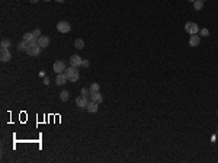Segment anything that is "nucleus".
<instances>
[{
	"mask_svg": "<svg viewBox=\"0 0 218 163\" xmlns=\"http://www.w3.org/2000/svg\"><path fill=\"white\" fill-rule=\"evenodd\" d=\"M67 74V79L70 82H77L79 80V77H80V73H79V67H74V66H70L68 68H66V72H64Z\"/></svg>",
	"mask_w": 218,
	"mask_h": 163,
	"instance_id": "1",
	"label": "nucleus"
},
{
	"mask_svg": "<svg viewBox=\"0 0 218 163\" xmlns=\"http://www.w3.org/2000/svg\"><path fill=\"white\" fill-rule=\"evenodd\" d=\"M41 50H42V48L38 45V42H29L28 48H26V53H28V55H31V57H37V55H39Z\"/></svg>",
	"mask_w": 218,
	"mask_h": 163,
	"instance_id": "2",
	"label": "nucleus"
},
{
	"mask_svg": "<svg viewBox=\"0 0 218 163\" xmlns=\"http://www.w3.org/2000/svg\"><path fill=\"white\" fill-rule=\"evenodd\" d=\"M57 31L58 32H61V34H68V32L71 31V26L67 20H61V22H58L57 24Z\"/></svg>",
	"mask_w": 218,
	"mask_h": 163,
	"instance_id": "3",
	"label": "nucleus"
},
{
	"mask_svg": "<svg viewBox=\"0 0 218 163\" xmlns=\"http://www.w3.org/2000/svg\"><path fill=\"white\" fill-rule=\"evenodd\" d=\"M185 31L188 32V34H190V35H195V34H198V32H199V26L195 24V22H186Z\"/></svg>",
	"mask_w": 218,
	"mask_h": 163,
	"instance_id": "4",
	"label": "nucleus"
},
{
	"mask_svg": "<svg viewBox=\"0 0 218 163\" xmlns=\"http://www.w3.org/2000/svg\"><path fill=\"white\" fill-rule=\"evenodd\" d=\"M66 63L61 61V60H58V61H55L54 64H52V70H54V73H57V74H60V73H64L66 72Z\"/></svg>",
	"mask_w": 218,
	"mask_h": 163,
	"instance_id": "5",
	"label": "nucleus"
},
{
	"mask_svg": "<svg viewBox=\"0 0 218 163\" xmlns=\"http://www.w3.org/2000/svg\"><path fill=\"white\" fill-rule=\"evenodd\" d=\"M87 104H89V96H77L76 98V105L79 106V108H86L87 106Z\"/></svg>",
	"mask_w": 218,
	"mask_h": 163,
	"instance_id": "6",
	"label": "nucleus"
},
{
	"mask_svg": "<svg viewBox=\"0 0 218 163\" xmlns=\"http://www.w3.org/2000/svg\"><path fill=\"white\" fill-rule=\"evenodd\" d=\"M0 60H2V63H7L10 60L9 48H0Z\"/></svg>",
	"mask_w": 218,
	"mask_h": 163,
	"instance_id": "7",
	"label": "nucleus"
},
{
	"mask_svg": "<svg viewBox=\"0 0 218 163\" xmlns=\"http://www.w3.org/2000/svg\"><path fill=\"white\" fill-rule=\"evenodd\" d=\"M90 101H95V102H98V104H100V102L103 101V95L100 93V90L90 92Z\"/></svg>",
	"mask_w": 218,
	"mask_h": 163,
	"instance_id": "8",
	"label": "nucleus"
},
{
	"mask_svg": "<svg viewBox=\"0 0 218 163\" xmlns=\"http://www.w3.org/2000/svg\"><path fill=\"white\" fill-rule=\"evenodd\" d=\"M37 42H38V45H39L41 48H47L48 45H50V38H48L47 35H41Z\"/></svg>",
	"mask_w": 218,
	"mask_h": 163,
	"instance_id": "9",
	"label": "nucleus"
},
{
	"mask_svg": "<svg viewBox=\"0 0 218 163\" xmlns=\"http://www.w3.org/2000/svg\"><path fill=\"white\" fill-rule=\"evenodd\" d=\"M83 58L80 55H71L70 57V66H74V67H80Z\"/></svg>",
	"mask_w": 218,
	"mask_h": 163,
	"instance_id": "10",
	"label": "nucleus"
},
{
	"mask_svg": "<svg viewBox=\"0 0 218 163\" xmlns=\"http://www.w3.org/2000/svg\"><path fill=\"white\" fill-rule=\"evenodd\" d=\"M86 109L89 111L90 114H96V112H98V109H99V106H98V102L89 101V104H87V106H86Z\"/></svg>",
	"mask_w": 218,
	"mask_h": 163,
	"instance_id": "11",
	"label": "nucleus"
},
{
	"mask_svg": "<svg viewBox=\"0 0 218 163\" xmlns=\"http://www.w3.org/2000/svg\"><path fill=\"white\" fill-rule=\"evenodd\" d=\"M199 42H201V38H199L198 34L190 35V38H189V47H198Z\"/></svg>",
	"mask_w": 218,
	"mask_h": 163,
	"instance_id": "12",
	"label": "nucleus"
},
{
	"mask_svg": "<svg viewBox=\"0 0 218 163\" xmlns=\"http://www.w3.org/2000/svg\"><path fill=\"white\" fill-rule=\"evenodd\" d=\"M67 80H68V79H67V74H66V73H60V74H57L55 83H57L58 86H63V85H64Z\"/></svg>",
	"mask_w": 218,
	"mask_h": 163,
	"instance_id": "13",
	"label": "nucleus"
},
{
	"mask_svg": "<svg viewBox=\"0 0 218 163\" xmlns=\"http://www.w3.org/2000/svg\"><path fill=\"white\" fill-rule=\"evenodd\" d=\"M25 41V42H37V41H35V38H33V34L32 32H25L24 34V38H22Z\"/></svg>",
	"mask_w": 218,
	"mask_h": 163,
	"instance_id": "14",
	"label": "nucleus"
},
{
	"mask_svg": "<svg viewBox=\"0 0 218 163\" xmlns=\"http://www.w3.org/2000/svg\"><path fill=\"white\" fill-rule=\"evenodd\" d=\"M74 48H77V50H83L85 48V41L80 38H77L76 41H74Z\"/></svg>",
	"mask_w": 218,
	"mask_h": 163,
	"instance_id": "15",
	"label": "nucleus"
},
{
	"mask_svg": "<svg viewBox=\"0 0 218 163\" xmlns=\"http://www.w3.org/2000/svg\"><path fill=\"white\" fill-rule=\"evenodd\" d=\"M26 48H28V42H25L24 39H22V41L18 44L16 50H18V51H26Z\"/></svg>",
	"mask_w": 218,
	"mask_h": 163,
	"instance_id": "16",
	"label": "nucleus"
},
{
	"mask_svg": "<svg viewBox=\"0 0 218 163\" xmlns=\"http://www.w3.org/2000/svg\"><path fill=\"white\" fill-rule=\"evenodd\" d=\"M60 99H61L63 102H67L68 99H70V93L67 90H63V92H60Z\"/></svg>",
	"mask_w": 218,
	"mask_h": 163,
	"instance_id": "17",
	"label": "nucleus"
},
{
	"mask_svg": "<svg viewBox=\"0 0 218 163\" xmlns=\"http://www.w3.org/2000/svg\"><path fill=\"white\" fill-rule=\"evenodd\" d=\"M10 39H7V38H3L2 39V42H0V48H9L10 47Z\"/></svg>",
	"mask_w": 218,
	"mask_h": 163,
	"instance_id": "18",
	"label": "nucleus"
},
{
	"mask_svg": "<svg viewBox=\"0 0 218 163\" xmlns=\"http://www.w3.org/2000/svg\"><path fill=\"white\" fill-rule=\"evenodd\" d=\"M194 7L196 10H201L202 7H204V2H202V0H195V2H194Z\"/></svg>",
	"mask_w": 218,
	"mask_h": 163,
	"instance_id": "19",
	"label": "nucleus"
},
{
	"mask_svg": "<svg viewBox=\"0 0 218 163\" xmlns=\"http://www.w3.org/2000/svg\"><path fill=\"white\" fill-rule=\"evenodd\" d=\"M98 90H100L99 83H92L90 85V92H98Z\"/></svg>",
	"mask_w": 218,
	"mask_h": 163,
	"instance_id": "20",
	"label": "nucleus"
},
{
	"mask_svg": "<svg viewBox=\"0 0 218 163\" xmlns=\"http://www.w3.org/2000/svg\"><path fill=\"white\" fill-rule=\"evenodd\" d=\"M32 34H33V38H35V41H38V38L42 35V34H41V29H35Z\"/></svg>",
	"mask_w": 218,
	"mask_h": 163,
	"instance_id": "21",
	"label": "nucleus"
},
{
	"mask_svg": "<svg viewBox=\"0 0 218 163\" xmlns=\"http://www.w3.org/2000/svg\"><path fill=\"white\" fill-rule=\"evenodd\" d=\"M199 34L202 35V37H208L209 35V31L207 28H202V29H199Z\"/></svg>",
	"mask_w": 218,
	"mask_h": 163,
	"instance_id": "22",
	"label": "nucleus"
},
{
	"mask_svg": "<svg viewBox=\"0 0 218 163\" xmlns=\"http://www.w3.org/2000/svg\"><path fill=\"white\" fill-rule=\"evenodd\" d=\"M80 93L83 96H90V89H87V87H83V89L80 90Z\"/></svg>",
	"mask_w": 218,
	"mask_h": 163,
	"instance_id": "23",
	"label": "nucleus"
},
{
	"mask_svg": "<svg viewBox=\"0 0 218 163\" xmlns=\"http://www.w3.org/2000/svg\"><path fill=\"white\" fill-rule=\"evenodd\" d=\"M81 67H89V61H87V60H83V61H81Z\"/></svg>",
	"mask_w": 218,
	"mask_h": 163,
	"instance_id": "24",
	"label": "nucleus"
},
{
	"mask_svg": "<svg viewBox=\"0 0 218 163\" xmlns=\"http://www.w3.org/2000/svg\"><path fill=\"white\" fill-rule=\"evenodd\" d=\"M44 85H50V79L48 77H44Z\"/></svg>",
	"mask_w": 218,
	"mask_h": 163,
	"instance_id": "25",
	"label": "nucleus"
},
{
	"mask_svg": "<svg viewBox=\"0 0 218 163\" xmlns=\"http://www.w3.org/2000/svg\"><path fill=\"white\" fill-rule=\"evenodd\" d=\"M31 3H37V2H39V0H29Z\"/></svg>",
	"mask_w": 218,
	"mask_h": 163,
	"instance_id": "26",
	"label": "nucleus"
},
{
	"mask_svg": "<svg viewBox=\"0 0 218 163\" xmlns=\"http://www.w3.org/2000/svg\"><path fill=\"white\" fill-rule=\"evenodd\" d=\"M57 3H64V0H55Z\"/></svg>",
	"mask_w": 218,
	"mask_h": 163,
	"instance_id": "27",
	"label": "nucleus"
},
{
	"mask_svg": "<svg viewBox=\"0 0 218 163\" xmlns=\"http://www.w3.org/2000/svg\"><path fill=\"white\" fill-rule=\"evenodd\" d=\"M44 2H51V0H44Z\"/></svg>",
	"mask_w": 218,
	"mask_h": 163,
	"instance_id": "28",
	"label": "nucleus"
},
{
	"mask_svg": "<svg viewBox=\"0 0 218 163\" xmlns=\"http://www.w3.org/2000/svg\"><path fill=\"white\" fill-rule=\"evenodd\" d=\"M189 2H195V0H189Z\"/></svg>",
	"mask_w": 218,
	"mask_h": 163,
	"instance_id": "29",
	"label": "nucleus"
},
{
	"mask_svg": "<svg viewBox=\"0 0 218 163\" xmlns=\"http://www.w3.org/2000/svg\"><path fill=\"white\" fill-rule=\"evenodd\" d=\"M202 2H205V0H202Z\"/></svg>",
	"mask_w": 218,
	"mask_h": 163,
	"instance_id": "30",
	"label": "nucleus"
},
{
	"mask_svg": "<svg viewBox=\"0 0 218 163\" xmlns=\"http://www.w3.org/2000/svg\"><path fill=\"white\" fill-rule=\"evenodd\" d=\"M217 114H218V111H217Z\"/></svg>",
	"mask_w": 218,
	"mask_h": 163,
	"instance_id": "31",
	"label": "nucleus"
}]
</instances>
